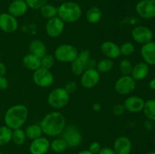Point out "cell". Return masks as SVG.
Returning a JSON list of instances; mask_svg holds the SVG:
<instances>
[{"label": "cell", "instance_id": "1", "mask_svg": "<svg viewBox=\"0 0 155 154\" xmlns=\"http://www.w3.org/2000/svg\"><path fill=\"white\" fill-rule=\"evenodd\" d=\"M43 134L48 137H57L66 127V119L61 112L52 111L45 115L40 122Z\"/></svg>", "mask_w": 155, "mask_h": 154}, {"label": "cell", "instance_id": "2", "mask_svg": "<svg viewBox=\"0 0 155 154\" xmlns=\"http://www.w3.org/2000/svg\"><path fill=\"white\" fill-rule=\"evenodd\" d=\"M29 111L24 104H16L9 107L4 115L5 125L12 130L21 128L28 118Z\"/></svg>", "mask_w": 155, "mask_h": 154}, {"label": "cell", "instance_id": "3", "mask_svg": "<svg viewBox=\"0 0 155 154\" xmlns=\"http://www.w3.org/2000/svg\"><path fill=\"white\" fill-rule=\"evenodd\" d=\"M81 16V7L74 2H65L58 8V17L64 23H74L79 21Z\"/></svg>", "mask_w": 155, "mask_h": 154}, {"label": "cell", "instance_id": "4", "mask_svg": "<svg viewBox=\"0 0 155 154\" xmlns=\"http://www.w3.org/2000/svg\"><path fill=\"white\" fill-rule=\"evenodd\" d=\"M48 104L54 109H62L70 101V94L64 88L59 87L53 89L47 98Z\"/></svg>", "mask_w": 155, "mask_h": 154}, {"label": "cell", "instance_id": "5", "mask_svg": "<svg viewBox=\"0 0 155 154\" xmlns=\"http://www.w3.org/2000/svg\"><path fill=\"white\" fill-rule=\"evenodd\" d=\"M79 51L76 47L70 44H62L56 48L54 57L61 63H72L77 57Z\"/></svg>", "mask_w": 155, "mask_h": 154}, {"label": "cell", "instance_id": "6", "mask_svg": "<svg viewBox=\"0 0 155 154\" xmlns=\"http://www.w3.org/2000/svg\"><path fill=\"white\" fill-rule=\"evenodd\" d=\"M91 59V52L88 49L82 50L79 52L75 60L71 63V71L75 75L81 74L89 67V60Z\"/></svg>", "mask_w": 155, "mask_h": 154}, {"label": "cell", "instance_id": "7", "mask_svg": "<svg viewBox=\"0 0 155 154\" xmlns=\"http://www.w3.org/2000/svg\"><path fill=\"white\" fill-rule=\"evenodd\" d=\"M61 138L66 142L68 147H77L81 143L83 137L80 131L75 125H70L65 127L61 133Z\"/></svg>", "mask_w": 155, "mask_h": 154}, {"label": "cell", "instance_id": "8", "mask_svg": "<svg viewBox=\"0 0 155 154\" xmlns=\"http://www.w3.org/2000/svg\"><path fill=\"white\" fill-rule=\"evenodd\" d=\"M33 81L37 86L40 88H48L54 83V77L50 69L39 67L33 71Z\"/></svg>", "mask_w": 155, "mask_h": 154}, {"label": "cell", "instance_id": "9", "mask_svg": "<svg viewBox=\"0 0 155 154\" xmlns=\"http://www.w3.org/2000/svg\"><path fill=\"white\" fill-rule=\"evenodd\" d=\"M136 81L131 75H123L116 81L114 88L119 95H127L136 89Z\"/></svg>", "mask_w": 155, "mask_h": 154}, {"label": "cell", "instance_id": "10", "mask_svg": "<svg viewBox=\"0 0 155 154\" xmlns=\"http://www.w3.org/2000/svg\"><path fill=\"white\" fill-rule=\"evenodd\" d=\"M132 38L138 44L144 45L152 41L154 37L153 31L146 26H136L131 32Z\"/></svg>", "mask_w": 155, "mask_h": 154}, {"label": "cell", "instance_id": "11", "mask_svg": "<svg viewBox=\"0 0 155 154\" xmlns=\"http://www.w3.org/2000/svg\"><path fill=\"white\" fill-rule=\"evenodd\" d=\"M136 12L140 18L150 20L155 18L154 0H141L136 4Z\"/></svg>", "mask_w": 155, "mask_h": 154}, {"label": "cell", "instance_id": "12", "mask_svg": "<svg viewBox=\"0 0 155 154\" xmlns=\"http://www.w3.org/2000/svg\"><path fill=\"white\" fill-rule=\"evenodd\" d=\"M100 81V72L96 68H88L80 77V83L83 88L86 89H90L98 85Z\"/></svg>", "mask_w": 155, "mask_h": 154}, {"label": "cell", "instance_id": "13", "mask_svg": "<svg viewBox=\"0 0 155 154\" xmlns=\"http://www.w3.org/2000/svg\"><path fill=\"white\" fill-rule=\"evenodd\" d=\"M64 27L65 23L57 16L48 20L45 25V31L49 37L57 38L63 33Z\"/></svg>", "mask_w": 155, "mask_h": 154}, {"label": "cell", "instance_id": "14", "mask_svg": "<svg viewBox=\"0 0 155 154\" xmlns=\"http://www.w3.org/2000/svg\"><path fill=\"white\" fill-rule=\"evenodd\" d=\"M18 28V22L16 18L9 13L0 14V30L5 33H12Z\"/></svg>", "mask_w": 155, "mask_h": 154}, {"label": "cell", "instance_id": "15", "mask_svg": "<svg viewBox=\"0 0 155 154\" xmlns=\"http://www.w3.org/2000/svg\"><path fill=\"white\" fill-rule=\"evenodd\" d=\"M49 149L50 141L45 137H40L33 140L29 147L31 154H46Z\"/></svg>", "mask_w": 155, "mask_h": 154}, {"label": "cell", "instance_id": "16", "mask_svg": "<svg viewBox=\"0 0 155 154\" xmlns=\"http://www.w3.org/2000/svg\"><path fill=\"white\" fill-rule=\"evenodd\" d=\"M101 53L106 58L115 60L121 55L120 46L112 41H105L101 45Z\"/></svg>", "mask_w": 155, "mask_h": 154}, {"label": "cell", "instance_id": "17", "mask_svg": "<svg viewBox=\"0 0 155 154\" xmlns=\"http://www.w3.org/2000/svg\"><path fill=\"white\" fill-rule=\"evenodd\" d=\"M145 101L141 97L132 95L128 97L124 101V107L126 110L133 113H137L142 111Z\"/></svg>", "mask_w": 155, "mask_h": 154}, {"label": "cell", "instance_id": "18", "mask_svg": "<svg viewBox=\"0 0 155 154\" xmlns=\"http://www.w3.org/2000/svg\"><path fill=\"white\" fill-rule=\"evenodd\" d=\"M133 148L132 141L127 136H120L114 143V150L116 154H130Z\"/></svg>", "mask_w": 155, "mask_h": 154}, {"label": "cell", "instance_id": "19", "mask_svg": "<svg viewBox=\"0 0 155 154\" xmlns=\"http://www.w3.org/2000/svg\"><path fill=\"white\" fill-rule=\"evenodd\" d=\"M141 57L148 65H155V42H148L142 45L140 50Z\"/></svg>", "mask_w": 155, "mask_h": 154}, {"label": "cell", "instance_id": "20", "mask_svg": "<svg viewBox=\"0 0 155 154\" xmlns=\"http://www.w3.org/2000/svg\"><path fill=\"white\" fill-rule=\"evenodd\" d=\"M28 8V5L25 0H14L8 8V13L16 18H20L27 13Z\"/></svg>", "mask_w": 155, "mask_h": 154}, {"label": "cell", "instance_id": "21", "mask_svg": "<svg viewBox=\"0 0 155 154\" xmlns=\"http://www.w3.org/2000/svg\"><path fill=\"white\" fill-rule=\"evenodd\" d=\"M149 73V65L145 62H139L133 66L130 75L136 81H142L148 76Z\"/></svg>", "mask_w": 155, "mask_h": 154}, {"label": "cell", "instance_id": "22", "mask_svg": "<svg viewBox=\"0 0 155 154\" xmlns=\"http://www.w3.org/2000/svg\"><path fill=\"white\" fill-rule=\"evenodd\" d=\"M30 54L36 56L39 58H42L47 54V48L43 42L39 39H33L29 45Z\"/></svg>", "mask_w": 155, "mask_h": 154}, {"label": "cell", "instance_id": "23", "mask_svg": "<svg viewBox=\"0 0 155 154\" xmlns=\"http://www.w3.org/2000/svg\"><path fill=\"white\" fill-rule=\"evenodd\" d=\"M22 62L24 66L30 70L35 71L41 67V59L30 53L24 55Z\"/></svg>", "mask_w": 155, "mask_h": 154}, {"label": "cell", "instance_id": "24", "mask_svg": "<svg viewBox=\"0 0 155 154\" xmlns=\"http://www.w3.org/2000/svg\"><path fill=\"white\" fill-rule=\"evenodd\" d=\"M102 18V12L98 7L93 6L87 10L86 13V21L91 24H95L99 22Z\"/></svg>", "mask_w": 155, "mask_h": 154}, {"label": "cell", "instance_id": "25", "mask_svg": "<svg viewBox=\"0 0 155 154\" xmlns=\"http://www.w3.org/2000/svg\"><path fill=\"white\" fill-rule=\"evenodd\" d=\"M24 131H25L27 137L32 140L42 137V134H43L40 125H37V124H31V125H28Z\"/></svg>", "mask_w": 155, "mask_h": 154}, {"label": "cell", "instance_id": "26", "mask_svg": "<svg viewBox=\"0 0 155 154\" xmlns=\"http://www.w3.org/2000/svg\"><path fill=\"white\" fill-rule=\"evenodd\" d=\"M142 111L147 119L155 122V99H150L145 101Z\"/></svg>", "mask_w": 155, "mask_h": 154}, {"label": "cell", "instance_id": "27", "mask_svg": "<svg viewBox=\"0 0 155 154\" xmlns=\"http://www.w3.org/2000/svg\"><path fill=\"white\" fill-rule=\"evenodd\" d=\"M39 10L41 15L45 19L49 20L58 16V8L51 4H45Z\"/></svg>", "mask_w": 155, "mask_h": 154}, {"label": "cell", "instance_id": "28", "mask_svg": "<svg viewBox=\"0 0 155 154\" xmlns=\"http://www.w3.org/2000/svg\"><path fill=\"white\" fill-rule=\"evenodd\" d=\"M114 63L113 60L108 58H104L99 60L96 63V69L100 73H106L111 70L114 68Z\"/></svg>", "mask_w": 155, "mask_h": 154}, {"label": "cell", "instance_id": "29", "mask_svg": "<svg viewBox=\"0 0 155 154\" xmlns=\"http://www.w3.org/2000/svg\"><path fill=\"white\" fill-rule=\"evenodd\" d=\"M12 131L6 125L0 127V146H5L12 140Z\"/></svg>", "mask_w": 155, "mask_h": 154}, {"label": "cell", "instance_id": "30", "mask_svg": "<svg viewBox=\"0 0 155 154\" xmlns=\"http://www.w3.org/2000/svg\"><path fill=\"white\" fill-rule=\"evenodd\" d=\"M66 142L61 137V138H55L50 142V149L54 151L56 153H62L64 152L68 148Z\"/></svg>", "mask_w": 155, "mask_h": 154}, {"label": "cell", "instance_id": "31", "mask_svg": "<svg viewBox=\"0 0 155 154\" xmlns=\"http://www.w3.org/2000/svg\"><path fill=\"white\" fill-rule=\"evenodd\" d=\"M27 136L22 128H18L12 131V140L16 145H22L26 141Z\"/></svg>", "mask_w": 155, "mask_h": 154}, {"label": "cell", "instance_id": "32", "mask_svg": "<svg viewBox=\"0 0 155 154\" xmlns=\"http://www.w3.org/2000/svg\"><path fill=\"white\" fill-rule=\"evenodd\" d=\"M120 49L121 55H124L125 57H130L133 55L136 51L134 45L130 42H126L123 43L120 46Z\"/></svg>", "mask_w": 155, "mask_h": 154}, {"label": "cell", "instance_id": "33", "mask_svg": "<svg viewBox=\"0 0 155 154\" xmlns=\"http://www.w3.org/2000/svg\"><path fill=\"white\" fill-rule=\"evenodd\" d=\"M133 63L128 59H123L119 63V68L121 73L125 75H130L133 69Z\"/></svg>", "mask_w": 155, "mask_h": 154}, {"label": "cell", "instance_id": "34", "mask_svg": "<svg viewBox=\"0 0 155 154\" xmlns=\"http://www.w3.org/2000/svg\"><path fill=\"white\" fill-rule=\"evenodd\" d=\"M54 60L55 59H54V56L51 54H46L41 58V67L50 69L54 66Z\"/></svg>", "mask_w": 155, "mask_h": 154}, {"label": "cell", "instance_id": "35", "mask_svg": "<svg viewBox=\"0 0 155 154\" xmlns=\"http://www.w3.org/2000/svg\"><path fill=\"white\" fill-rule=\"evenodd\" d=\"M28 8L33 10H39L45 4H47L48 0H25Z\"/></svg>", "mask_w": 155, "mask_h": 154}, {"label": "cell", "instance_id": "36", "mask_svg": "<svg viewBox=\"0 0 155 154\" xmlns=\"http://www.w3.org/2000/svg\"><path fill=\"white\" fill-rule=\"evenodd\" d=\"M126 112V108L124 107V104H116L112 108V113L114 116H120L122 115H124Z\"/></svg>", "mask_w": 155, "mask_h": 154}, {"label": "cell", "instance_id": "37", "mask_svg": "<svg viewBox=\"0 0 155 154\" xmlns=\"http://www.w3.org/2000/svg\"><path fill=\"white\" fill-rule=\"evenodd\" d=\"M64 89L68 92L69 94H72L74 93V92L77 91V84L76 82L74 81H68V82L65 84L64 85Z\"/></svg>", "mask_w": 155, "mask_h": 154}, {"label": "cell", "instance_id": "38", "mask_svg": "<svg viewBox=\"0 0 155 154\" xmlns=\"http://www.w3.org/2000/svg\"><path fill=\"white\" fill-rule=\"evenodd\" d=\"M101 145H100V143H98V142L96 141L92 142L89 146V150L93 154H98V152H99V151L101 150Z\"/></svg>", "mask_w": 155, "mask_h": 154}, {"label": "cell", "instance_id": "39", "mask_svg": "<svg viewBox=\"0 0 155 154\" xmlns=\"http://www.w3.org/2000/svg\"><path fill=\"white\" fill-rule=\"evenodd\" d=\"M9 82L5 75H0V90H5L8 88Z\"/></svg>", "mask_w": 155, "mask_h": 154}, {"label": "cell", "instance_id": "40", "mask_svg": "<svg viewBox=\"0 0 155 154\" xmlns=\"http://www.w3.org/2000/svg\"><path fill=\"white\" fill-rule=\"evenodd\" d=\"M144 127L146 130L148 131H152L154 128V122L151 120H149V119H146V120L144 122Z\"/></svg>", "mask_w": 155, "mask_h": 154}, {"label": "cell", "instance_id": "41", "mask_svg": "<svg viewBox=\"0 0 155 154\" xmlns=\"http://www.w3.org/2000/svg\"><path fill=\"white\" fill-rule=\"evenodd\" d=\"M98 154H116L114 149L110 147H104L101 148V150L99 151Z\"/></svg>", "mask_w": 155, "mask_h": 154}, {"label": "cell", "instance_id": "42", "mask_svg": "<svg viewBox=\"0 0 155 154\" xmlns=\"http://www.w3.org/2000/svg\"><path fill=\"white\" fill-rule=\"evenodd\" d=\"M7 72V68L5 64L0 61V75H5Z\"/></svg>", "mask_w": 155, "mask_h": 154}, {"label": "cell", "instance_id": "43", "mask_svg": "<svg viewBox=\"0 0 155 154\" xmlns=\"http://www.w3.org/2000/svg\"><path fill=\"white\" fill-rule=\"evenodd\" d=\"M92 110L95 112H99L101 110V104L98 102L95 103L92 105Z\"/></svg>", "mask_w": 155, "mask_h": 154}, {"label": "cell", "instance_id": "44", "mask_svg": "<svg viewBox=\"0 0 155 154\" xmlns=\"http://www.w3.org/2000/svg\"><path fill=\"white\" fill-rule=\"evenodd\" d=\"M148 87H149V88L151 89V90L155 91V78L152 79L149 82V83H148Z\"/></svg>", "mask_w": 155, "mask_h": 154}, {"label": "cell", "instance_id": "45", "mask_svg": "<svg viewBox=\"0 0 155 154\" xmlns=\"http://www.w3.org/2000/svg\"><path fill=\"white\" fill-rule=\"evenodd\" d=\"M77 154H93V153H92L89 149H85V150L80 151Z\"/></svg>", "mask_w": 155, "mask_h": 154}, {"label": "cell", "instance_id": "46", "mask_svg": "<svg viewBox=\"0 0 155 154\" xmlns=\"http://www.w3.org/2000/svg\"><path fill=\"white\" fill-rule=\"evenodd\" d=\"M144 154H155V152H145Z\"/></svg>", "mask_w": 155, "mask_h": 154}, {"label": "cell", "instance_id": "47", "mask_svg": "<svg viewBox=\"0 0 155 154\" xmlns=\"http://www.w3.org/2000/svg\"><path fill=\"white\" fill-rule=\"evenodd\" d=\"M56 1H58V2H63V1H65V0H56Z\"/></svg>", "mask_w": 155, "mask_h": 154}, {"label": "cell", "instance_id": "48", "mask_svg": "<svg viewBox=\"0 0 155 154\" xmlns=\"http://www.w3.org/2000/svg\"><path fill=\"white\" fill-rule=\"evenodd\" d=\"M0 59H1V53H0Z\"/></svg>", "mask_w": 155, "mask_h": 154}, {"label": "cell", "instance_id": "49", "mask_svg": "<svg viewBox=\"0 0 155 154\" xmlns=\"http://www.w3.org/2000/svg\"><path fill=\"white\" fill-rule=\"evenodd\" d=\"M0 154H2V152H0Z\"/></svg>", "mask_w": 155, "mask_h": 154}, {"label": "cell", "instance_id": "50", "mask_svg": "<svg viewBox=\"0 0 155 154\" xmlns=\"http://www.w3.org/2000/svg\"><path fill=\"white\" fill-rule=\"evenodd\" d=\"M154 1H155V0H154Z\"/></svg>", "mask_w": 155, "mask_h": 154}]
</instances>
